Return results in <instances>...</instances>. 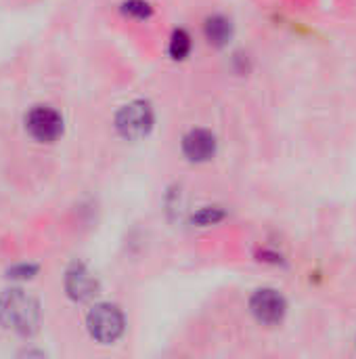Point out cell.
I'll return each mask as SVG.
<instances>
[{
  "mask_svg": "<svg viewBox=\"0 0 356 359\" xmlns=\"http://www.w3.org/2000/svg\"><path fill=\"white\" fill-rule=\"evenodd\" d=\"M250 311L252 316L264 324V326H279L285 320L287 313V301L279 290L273 288H262L256 290L254 297L250 299Z\"/></svg>",
  "mask_w": 356,
  "mask_h": 359,
  "instance_id": "obj_4",
  "label": "cell"
},
{
  "mask_svg": "<svg viewBox=\"0 0 356 359\" xmlns=\"http://www.w3.org/2000/svg\"><path fill=\"white\" fill-rule=\"evenodd\" d=\"M0 320L6 328L19 334H29L40 322L38 303L21 290H8L0 297Z\"/></svg>",
  "mask_w": 356,
  "mask_h": 359,
  "instance_id": "obj_1",
  "label": "cell"
},
{
  "mask_svg": "<svg viewBox=\"0 0 356 359\" xmlns=\"http://www.w3.org/2000/svg\"><path fill=\"white\" fill-rule=\"evenodd\" d=\"M25 126L40 143H52L63 135V118L50 107H34L25 118Z\"/></svg>",
  "mask_w": 356,
  "mask_h": 359,
  "instance_id": "obj_5",
  "label": "cell"
},
{
  "mask_svg": "<svg viewBox=\"0 0 356 359\" xmlns=\"http://www.w3.org/2000/svg\"><path fill=\"white\" fill-rule=\"evenodd\" d=\"M225 217V212L222 210H218V208H201L195 217H193V223H197V225H212V223H218L220 219Z\"/></svg>",
  "mask_w": 356,
  "mask_h": 359,
  "instance_id": "obj_10",
  "label": "cell"
},
{
  "mask_svg": "<svg viewBox=\"0 0 356 359\" xmlns=\"http://www.w3.org/2000/svg\"><path fill=\"white\" fill-rule=\"evenodd\" d=\"M86 326L92 339H97L103 345L115 343L124 332V316L115 305L103 303L90 309L86 318Z\"/></svg>",
  "mask_w": 356,
  "mask_h": 359,
  "instance_id": "obj_2",
  "label": "cell"
},
{
  "mask_svg": "<svg viewBox=\"0 0 356 359\" xmlns=\"http://www.w3.org/2000/svg\"><path fill=\"white\" fill-rule=\"evenodd\" d=\"M65 288H67V294L76 301H88L97 294V280L92 278V273L82 267V265H76L67 271V280H65Z\"/></svg>",
  "mask_w": 356,
  "mask_h": 359,
  "instance_id": "obj_7",
  "label": "cell"
},
{
  "mask_svg": "<svg viewBox=\"0 0 356 359\" xmlns=\"http://www.w3.org/2000/svg\"><path fill=\"white\" fill-rule=\"evenodd\" d=\"M172 59H185L191 53V36L185 29H176L170 38V46H168Z\"/></svg>",
  "mask_w": 356,
  "mask_h": 359,
  "instance_id": "obj_9",
  "label": "cell"
},
{
  "mask_svg": "<svg viewBox=\"0 0 356 359\" xmlns=\"http://www.w3.org/2000/svg\"><path fill=\"white\" fill-rule=\"evenodd\" d=\"M183 151L191 162H208L216 154V137L210 130L195 128L183 139Z\"/></svg>",
  "mask_w": 356,
  "mask_h": 359,
  "instance_id": "obj_6",
  "label": "cell"
},
{
  "mask_svg": "<svg viewBox=\"0 0 356 359\" xmlns=\"http://www.w3.org/2000/svg\"><path fill=\"white\" fill-rule=\"evenodd\" d=\"M153 109L147 101H132L124 105L115 116V128L126 139H141L153 128Z\"/></svg>",
  "mask_w": 356,
  "mask_h": 359,
  "instance_id": "obj_3",
  "label": "cell"
},
{
  "mask_svg": "<svg viewBox=\"0 0 356 359\" xmlns=\"http://www.w3.org/2000/svg\"><path fill=\"white\" fill-rule=\"evenodd\" d=\"M124 13L126 15H132V17H138V19H147L151 15V6L143 0H130L124 4Z\"/></svg>",
  "mask_w": 356,
  "mask_h": 359,
  "instance_id": "obj_11",
  "label": "cell"
},
{
  "mask_svg": "<svg viewBox=\"0 0 356 359\" xmlns=\"http://www.w3.org/2000/svg\"><path fill=\"white\" fill-rule=\"evenodd\" d=\"M204 34H206L210 44L225 46L233 38V23L225 15H212L204 23Z\"/></svg>",
  "mask_w": 356,
  "mask_h": 359,
  "instance_id": "obj_8",
  "label": "cell"
}]
</instances>
